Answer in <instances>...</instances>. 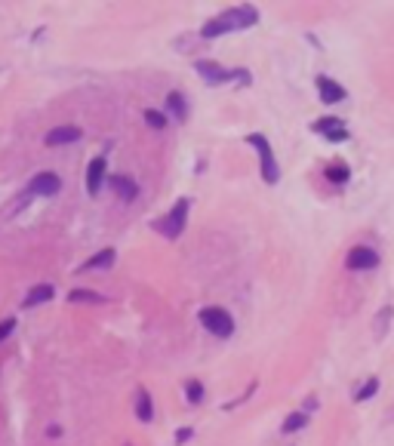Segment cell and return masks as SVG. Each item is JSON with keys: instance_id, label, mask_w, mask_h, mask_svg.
<instances>
[{"instance_id": "20", "label": "cell", "mask_w": 394, "mask_h": 446, "mask_svg": "<svg viewBox=\"0 0 394 446\" xmlns=\"http://www.w3.org/2000/svg\"><path fill=\"white\" fill-rule=\"evenodd\" d=\"M71 302H105V296H99V292H90V290H71Z\"/></svg>"}, {"instance_id": "15", "label": "cell", "mask_w": 394, "mask_h": 446, "mask_svg": "<svg viewBox=\"0 0 394 446\" xmlns=\"http://www.w3.org/2000/svg\"><path fill=\"white\" fill-rule=\"evenodd\" d=\"M136 416L142 419V422H151V416H154V407H151V397L145 388L136 391Z\"/></svg>"}, {"instance_id": "6", "label": "cell", "mask_w": 394, "mask_h": 446, "mask_svg": "<svg viewBox=\"0 0 394 446\" xmlns=\"http://www.w3.org/2000/svg\"><path fill=\"white\" fill-rule=\"evenodd\" d=\"M312 130L321 132V136L330 139V142H345L348 139V126L342 123L339 117H321V120L312 123Z\"/></svg>"}, {"instance_id": "23", "label": "cell", "mask_w": 394, "mask_h": 446, "mask_svg": "<svg viewBox=\"0 0 394 446\" xmlns=\"http://www.w3.org/2000/svg\"><path fill=\"white\" fill-rule=\"evenodd\" d=\"M391 314H394V308L385 305L382 314H379V321H376V335H385V326H388V317H391Z\"/></svg>"}, {"instance_id": "25", "label": "cell", "mask_w": 394, "mask_h": 446, "mask_svg": "<svg viewBox=\"0 0 394 446\" xmlns=\"http://www.w3.org/2000/svg\"><path fill=\"white\" fill-rule=\"evenodd\" d=\"M188 437H191V428H182V431H179V443H185Z\"/></svg>"}, {"instance_id": "11", "label": "cell", "mask_w": 394, "mask_h": 446, "mask_svg": "<svg viewBox=\"0 0 394 446\" xmlns=\"http://www.w3.org/2000/svg\"><path fill=\"white\" fill-rule=\"evenodd\" d=\"M78 139H80L78 126H56V130L47 132V145H71Z\"/></svg>"}, {"instance_id": "14", "label": "cell", "mask_w": 394, "mask_h": 446, "mask_svg": "<svg viewBox=\"0 0 394 446\" xmlns=\"http://www.w3.org/2000/svg\"><path fill=\"white\" fill-rule=\"evenodd\" d=\"M111 185H114V191H117V194H121L123 200H133V197L139 194L136 182H133L130 175H114V179H111Z\"/></svg>"}, {"instance_id": "17", "label": "cell", "mask_w": 394, "mask_h": 446, "mask_svg": "<svg viewBox=\"0 0 394 446\" xmlns=\"http://www.w3.org/2000/svg\"><path fill=\"white\" fill-rule=\"evenodd\" d=\"M305 425H308V412H305V409H302V412H290V416L283 419V428H281V431H283V434H296L299 428H305Z\"/></svg>"}, {"instance_id": "26", "label": "cell", "mask_w": 394, "mask_h": 446, "mask_svg": "<svg viewBox=\"0 0 394 446\" xmlns=\"http://www.w3.org/2000/svg\"><path fill=\"white\" fill-rule=\"evenodd\" d=\"M312 409H317V400L308 397V400H305V412H312Z\"/></svg>"}, {"instance_id": "10", "label": "cell", "mask_w": 394, "mask_h": 446, "mask_svg": "<svg viewBox=\"0 0 394 446\" xmlns=\"http://www.w3.org/2000/svg\"><path fill=\"white\" fill-rule=\"evenodd\" d=\"M59 188H62V179H59L56 173H37L35 179H31V194L49 197V194H56Z\"/></svg>"}, {"instance_id": "8", "label": "cell", "mask_w": 394, "mask_h": 446, "mask_svg": "<svg viewBox=\"0 0 394 446\" xmlns=\"http://www.w3.org/2000/svg\"><path fill=\"white\" fill-rule=\"evenodd\" d=\"M317 96L324 105H336L345 99V87H339L333 78H317Z\"/></svg>"}, {"instance_id": "24", "label": "cell", "mask_w": 394, "mask_h": 446, "mask_svg": "<svg viewBox=\"0 0 394 446\" xmlns=\"http://www.w3.org/2000/svg\"><path fill=\"white\" fill-rule=\"evenodd\" d=\"M16 330V321H13V317H6V321H0V342H4L6 339V335H10Z\"/></svg>"}, {"instance_id": "18", "label": "cell", "mask_w": 394, "mask_h": 446, "mask_svg": "<svg viewBox=\"0 0 394 446\" xmlns=\"http://www.w3.org/2000/svg\"><path fill=\"white\" fill-rule=\"evenodd\" d=\"M348 166L345 163H336V166H326V179H330L333 185H345L348 182Z\"/></svg>"}, {"instance_id": "3", "label": "cell", "mask_w": 394, "mask_h": 446, "mask_svg": "<svg viewBox=\"0 0 394 446\" xmlns=\"http://www.w3.org/2000/svg\"><path fill=\"white\" fill-rule=\"evenodd\" d=\"M197 317H200V323H204V330L213 333V335H219V339H228V335L234 333V317L225 308H219V305L200 308Z\"/></svg>"}, {"instance_id": "19", "label": "cell", "mask_w": 394, "mask_h": 446, "mask_svg": "<svg viewBox=\"0 0 394 446\" xmlns=\"http://www.w3.org/2000/svg\"><path fill=\"white\" fill-rule=\"evenodd\" d=\"M185 397H188L191 407H197V403L204 400V385H200L197 378H191V382H185Z\"/></svg>"}, {"instance_id": "9", "label": "cell", "mask_w": 394, "mask_h": 446, "mask_svg": "<svg viewBox=\"0 0 394 446\" xmlns=\"http://www.w3.org/2000/svg\"><path fill=\"white\" fill-rule=\"evenodd\" d=\"M105 170H108V161L105 157H93L87 166V191L90 194H99V188H102V182H105Z\"/></svg>"}, {"instance_id": "12", "label": "cell", "mask_w": 394, "mask_h": 446, "mask_svg": "<svg viewBox=\"0 0 394 446\" xmlns=\"http://www.w3.org/2000/svg\"><path fill=\"white\" fill-rule=\"evenodd\" d=\"M53 299V286L49 283H40V286H35V290L25 296V302H22V308H35V305H44V302H49Z\"/></svg>"}, {"instance_id": "7", "label": "cell", "mask_w": 394, "mask_h": 446, "mask_svg": "<svg viewBox=\"0 0 394 446\" xmlns=\"http://www.w3.org/2000/svg\"><path fill=\"white\" fill-rule=\"evenodd\" d=\"M345 265L351 268V271H367V268L379 265V256H376V249H370V247H355L348 252Z\"/></svg>"}, {"instance_id": "22", "label": "cell", "mask_w": 394, "mask_h": 446, "mask_svg": "<svg viewBox=\"0 0 394 446\" xmlns=\"http://www.w3.org/2000/svg\"><path fill=\"white\" fill-rule=\"evenodd\" d=\"M145 123L151 126V130H164V126H166V117H164L161 111H151V108H148V111H145Z\"/></svg>"}, {"instance_id": "1", "label": "cell", "mask_w": 394, "mask_h": 446, "mask_svg": "<svg viewBox=\"0 0 394 446\" xmlns=\"http://www.w3.org/2000/svg\"><path fill=\"white\" fill-rule=\"evenodd\" d=\"M259 22V13L253 6H234V10H225L219 13L216 19H209L204 28H200V37L204 40H213V37H222L228 31H240V28H250V25Z\"/></svg>"}, {"instance_id": "2", "label": "cell", "mask_w": 394, "mask_h": 446, "mask_svg": "<svg viewBox=\"0 0 394 446\" xmlns=\"http://www.w3.org/2000/svg\"><path fill=\"white\" fill-rule=\"evenodd\" d=\"M195 71L209 83V87H219V83H225V80H240V83L253 80V78H250V71H244V68L228 71V68H222V65H216V62H207V58H197Z\"/></svg>"}, {"instance_id": "21", "label": "cell", "mask_w": 394, "mask_h": 446, "mask_svg": "<svg viewBox=\"0 0 394 446\" xmlns=\"http://www.w3.org/2000/svg\"><path fill=\"white\" fill-rule=\"evenodd\" d=\"M376 391H379V382H376V378H370V382H367L364 388H360V391L355 394V400H357V403H364V400H370Z\"/></svg>"}, {"instance_id": "16", "label": "cell", "mask_w": 394, "mask_h": 446, "mask_svg": "<svg viewBox=\"0 0 394 446\" xmlns=\"http://www.w3.org/2000/svg\"><path fill=\"white\" fill-rule=\"evenodd\" d=\"M166 108H170L179 120H185V117H188V102H185L182 92H170V96H166Z\"/></svg>"}, {"instance_id": "4", "label": "cell", "mask_w": 394, "mask_h": 446, "mask_svg": "<svg viewBox=\"0 0 394 446\" xmlns=\"http://www.w3.org/2000/svg\"><path fill=\"white\" fill-rule=\"evenodd\" d=\"M247 142L259 151V163H262V179H265V185H278L281 166H278V161H274V151H271V145H268V139L262 136V132H253V136H247Z\"/></svg>"}, {"instance_id": "13", "label": "cell", "mask_w": 394, "mask_h": 446, "mask_svg": "<svg viewBox=\"0 0 394 446\" xmlns=\"http://www.w3.org/2000/svg\"><path fill=\"white\" fill-rule=\"evenodd\" d=\"M114 256H117L114 249H102V252H96V256L90 259V262H83L78 271H96V268H111V265H114Z\"/></svg>"}, {"instance_id": "5", "label": "cell", "mask_w": 394, "mask_h": 446, "mask_svg": "<svg viewBox=\"0 0 394 446\" xmlns=\"http://www.w3.org/2000/svg\"><path fill=\"white\" fill-rule=\"evenodd\" d=\"M185 218H188V200L185 197H179L176 200V206L166 213V218H161V222H154V228L164 234V237H170L176 240L182 231H185Z\"/></svg>"}]
</instances>
